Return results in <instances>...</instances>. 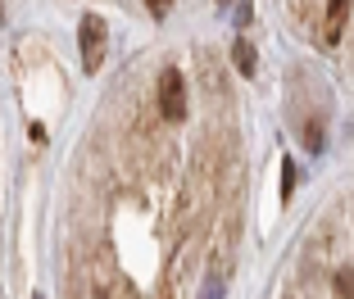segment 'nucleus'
Returning a JSON list of instances; mask_svg holds the SVG:
<instances>
[{
    "label": "nucleus",
    "instance_id": "obj_6",
    "mask_svg": "<svg viewBox=\"0 0 354 299\" xmlns=\"http://www.w3.org/2000/svg\"><path fill=\"white\" fill-rule=\"evenodd\" d=\"M336 295H341V299H350V295H354V281H350V268H345V272H336Z\"/></svg>",
    "mask_w": 354,
    "mask_h": 299
},
{
    "label": "nucleus",
    "instance_id": "obj_1",
    "mask_svg": "<svg viewBox=\"0 0 354 299\" xmlns=\"http://www.w3.org/2000/svg\"><path fill=\"white\" fill-rule=\"evenodd\" d=\"M104 19H95V14H86L82 19V28H77V46H82V68L86 73H95L100 68V59H104Z\"/></svg>",
    "mask_w": 354,
    "mask_h": 299
},
{
    "label": "nucleus",
    "instance_id": "obj_9",
    "mask_svg": "<svg viewBox=\"0 0 354 299\" xmlns=\"http://www.w3.org/2000/svg\"><path fill=\"white\" fill-rule=\"evenodd\" d=\"M32 299H46V295H32Z\"/></svg>",
    "mask_w": 354,
    "mask_h": 299
},
{
    "label": "nucleus",
    "instance_id": "obj_2",
    "mask_svg": "<svg viewBox=\"0 0 354 299\" xmlns=\"http://www.w3.org/2000/svg\"><path fill=\"white\" fill-rule=\"evenodd\" d=\"M159 109H164L168 123H182L187 118V86H182V73L177 68H168L159 77Z\"/></svg>",
    "mask_w": 354,
    "mask_h": 299
},
{
    "label": "nucleus",
    "instance_id": "obj_5",
    "mask_svg": "<svg viewBox=\"0 0 354 299\" xmlns=\"http://www.w3.org/2000/svg\"><path fill=\"white\" fill-rule=\"evenodd\" d=\"M291 191H295V164L286 159L281 164V200H291Z\"/></svg>",
    "mask_w": 354,
    "mask_h": 299
},
{
    "label": "nucleus",
    "instance_id": "obj_3",
    "mask_svg": "<svg viewBox=\"0 0 354 299\" xmlns=\"http://www.w3.org/2000/svg\"><path fill=\"white\" fill-rule=\"evenodd\" d=\"M350 19V0H327V32H323V46L341 41V28Z\"/></svg>",
    "mask_w": 354,
    "mask_h": 299
},
{
    "label": "nucleus",
    "instance_id": "obj_4",
    "mask_svg": "<svg viewBox=\"0 0 354 299\" xmlns=\"http://www.w3.org/2000/svg\"><path fill=\"white\" fill-rule=\"evenodd\" d=\"M232 59H236V68L250 77V73H254V46L250 41H236V46H232Z\"/></svg>",
    "mask_w": 354,
    "mask_h": 299
},
{
    "label": "nucleus",
    "instance_id": "obj_10",
    "mask_svg": "<svg viewBox=\"0 0 354 299\" xmlns=\"http://www.w3.org/2000/svg\"><path fill=\"white\" fill-rule=\"evenodd\" d=\"M0 19H5V10H0Z\"/></svg>",
    "mask_w": 354,
    "mask_h": 299
},
{
    "label": "nucleus",
    "instance_id": "obj_8",
    "mask_svg": "<svg viewBox=\"0 0 354 299\" xmlns=\"http://www.w3.org/2000/svg\"><path fill=\"white\" fill-rule=\"evenodd\" d=\"M223 290H218V281H209V290H205V299H218Z\"/></svg>",
    "mask_w": 354,
    "mask_h": 299
},
{
    "label": "nucleus",
    "instance_id": "obj_7",
    "mask_svg": "<svg viewBox=\"0 0 354 299\" xmlns=\"http://www.w3.org/2000/svg\"><path fill=\"white\" fill-rule=\"evenodd\" d=\"M146 5H150V14H159V19H164V14H168V5H173V0H146Z\"/></svg>",
    "mask_w": 354,
    "mask_h": 299
}]
</instances>
